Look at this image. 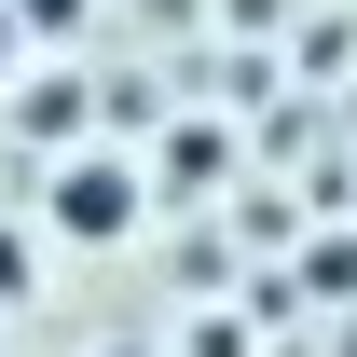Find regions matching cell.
Masks as SVG:
<instances>
[{"label":"cell","instance_id":"6da1fadb","mask_svg":"<svg viewBox=\"0 0 357 357\" xmlns=\"http://www.w3.org/2000/svg\"><path fill=\"white\" fill-rule=\"evenodd\" d=\"M137 220H151V178H137L124 151H69V165L42 178V234H69V248H124Z\"/></svg>","mask_w":357,"mask_h":357},{"label":"cell","instance_id":"7a4b0ae2","mask_svg":"<svg viewBox=\"0 0 357 357\" xmlns=\"http://www.w3.org/2000/svg\"><path fill=\"white\" fill-rule=\"evenodd\" d=\"M14 28H28V42H69V28H83V0H14Z\"/></svg>","mask_w":357,"mask_h":357},{"label":"cell","instance_id":"3957f363","mask_svg":"<svg viewBox=\"0 0 357 357\" xmlns=\"http://www.w3.org/2000/svg\"><path fill=\"white\" fill-rule=\"evenodd\" d=\"M0 303H28V234L0 220Z\"/></svg>","mask_w":357,"mask_h":357},{"label":"cell","instance_id":"277c9868","mask_svg":"<svg viewBox=\"0 0 357 357\" xmlns=\"http://www.w3.org/2000/svg\"><path fill=\"white\" fill-rule=\"evenodd\" d=\"M14 69H28V28H14V0H0V83H14Z\"/></svg>","mask_w":357,"mask_h":357},{"label":"cell","instance_id":"5b68a950","mask_svg":"<svg viewBox=\"0 0 357 357\" xmlns=\"http://www.w3.org/2000/svg\"><path fill=\"white\" fill-rule=\"evenodd\" d=\"M96 357H151V344H96Z\"/></svg>","mask_w":357,"mask_h":357},{"label":"cell","instance_id":"8992f818","mask_svg":"<svg viewBox=\"0 0 357 357\" xmlns=\"http://www.w3.org/2000/svg\"><path fill=\"white\" fill-rule=\"evenodd\" d=\"M0 357H14V330H0Z\"/></svg>","mask_w":357,"mask_h":357}]
</instances>
